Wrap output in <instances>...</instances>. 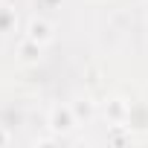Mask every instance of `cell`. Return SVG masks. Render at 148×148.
<instances>
[{
    "label": "cell",
    "instance_id": "cell-2",
    "mask_svg": "<svg viewBox=\"0 0 148 148\" xmlns=\"http://www.w3.org/2000/svg\"><path fill=\"white\" fill-rule=\"evenodd\" d=\"M29 29H32V32H29L32 41H47V38H49V26H47V23H32Z\"/></svg>",
    "mask_w": 148,
    "mask_h": 148
},
{
    "label": "cell",
    "instance_id": "cell-1",
    "mask_svg": "<svg viewBox=\"0 0 148 148\" xmlns=\"http://www.w3.org/2000/svg\"><path fill=\"white\" fill-rule=\"evenodd\" d=\"M52 128L55 131H70V113L67 110H52Z\"/></svg>",
    "mask_w": 148,
    "mask_h": 148
}]
</instances>
